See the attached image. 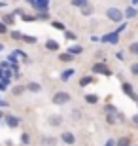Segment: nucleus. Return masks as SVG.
<instances>
[{
	"instance_id": "nucleus-38",
	"label": "nucleus",
	"mask_w": 138,
	"mask_h": 146,
	"mask_svg": "<svg viewBox=\"0 0 138 146\" xmlns=\"http://www.w3.org/2000/svg\"><path fill=\"white\" fill-rule=\"evenodd\" d=\"M133 4H138V0H133Z\"/></svg>"
},
{
	"instance_id": "nucleus-7",
	"label": "nucleus",
	"mask_w": 138,
	"mask_h": 146,
	"mask_svg": "<svg viewBox=\"0 0 138 146\" xmlns=\"http://www.w3.org/2000/svg\"><path fill=\"white\" fill-rule=\"evenodd\" d=\"M42 144L44 146H55V144H57V139H55V137H44Z\"/></svg>"
},
{
	"instance_id": "nucleus-13",
	"label": "nucleus",
	"mask_w": 138,
	"mask_h": 146,
	"mask_svg": "<svg viewBox=\"0 0 138 146\" xmlns=\"http://www.w3.org/2000/svg\"><path fill=\"white\" fill-rule=\"evenodd\" d=\"M59 59L63 61V63H70V61L74 59V55L70 53V51H68V53H59Z\"/></svg>"
},
{
	"instance_id": "nucleus-33",
	"label": "nucleus",
	"mask_w": 138,
	"mask_h": 146,
	"mask_svg": "<svg viewBox=\"0 0 138 146\" xmlns=\"http://www.w3.org/2000/svg\"><path fill=\"white\" fill-rule=\"evenodd\" d=\"M4 33H6V25L0 21V34H4Z\"/></svg>"
},
{
	"instance_id": "nucleus-32",
	"label": "nucleus",
	"mask_w": 138,
	"mask_h": 146,
	"mask_svg": "<svg viewBox=\"0 0 138 146\" xmlns=\"http://www.w3.org/2000/svg\"><path fill=\"white\" fill-rule=\"evenodd\" d=\"M23 19H25V21H34L36 17H34V15H23Z\"/></svg>"
},
{
	"instance_id": "nucleus-12",
	"label": "nucleus",
	"mask_w": 138,
	"mask_h": 146,
	"mask_svg": "<svg viewBox=\"0 0 138 146\" xmlns=\"http://www.w3.org/2000/svg\"><path fill=\"white\" fill-rule=\"evenodd\" d=\"M27 89H28V91H32V93H38L40 89H42V86H40V84H36V82H30V84L27 86Z\"/></svg>"
},
{
	"instance_id": "nucleus-4",
	"label": "nucleus",
	"mask_w": 138,
	"mask_h": 146,
	"mask_svg": "<svg viewBox=\"0 0 138 146\" xmlns=\"http://www.w3.org/2000/svg\"><path fill=\"white\" fill-rule=\"evenodd\" d=\"M61 139H63V142H66V144H74L76 142V137L70 133V131H64L63 135H61Z\"/></svg>"
},
{
	"instance_id": "nucleus-17",
	"label": "nucleus",
	"mask_w": 138,
	"mask_h": 146,
	"mask_svg": "<svg viewBox=\"0 0 138 146\" xmlns=\"http://www.w3.org/2000/svg\"><path fill=\"white\" fill-rule=\"evenodd\" d=\"M117 146H131V139H129V137L119 139V141H117Z\"/></svg>"
},
{
	"instance_id": "nucleus-8",
	"label": "nucleus",
	"mask_w": 138,
	"mask_h": 146,
	"mask_svg": "<svg viewBox=\"0 0 138 146\" xmlns=\"http://www.w3.org/2000/svg\"><path fill=\"white\" fill-rule=\"evenodd\" d=\"M2 23H4V25H13V23H15V17H13V13H6V15L2 17Z\"/></svg>"
},
{
	"instance_id": "nucleus-29",
	"label": "nucleus",
	"mask_w": 138,
	"mask_h": 146,
	"mask_svg": "<svg viewBox=\"0 0 138 146\" xmlns=\"http://www.w3.org/2000/svg\"><path fill=\"white\" fill-rule=\"evenodd\" d=\"M131 72L138 76V63H133V65H131Z\"/></svg>"
},
{
	"instance_id": "nucleus-18",
	"label": "nucleus",
	"mask_w": 138,
	"mask_h": 146,
	"mask_svg": "<svg viewBox=\"0 0 138 146\" xmlns=\"http://www.w3.org/2000/svg\"><path fill=\"white\" fill-rule=\"evenodd\" d=\"M134 15H136V8H127V11H125V17H129V19H133Z\"/></svg>"
},
{
	"instance_id": "nucleus-30",
	"label": "nucleus",
	"mask_w": 138,
	"mask_h": 146,
	"mask_svg": "<svg viewBox=\"0 0 138 146\" xmlns=\"http://www.w3.org/2000/svg\"><path fill=\"white\" fill-rule=\"evenodd\" d=\"M21 141H23V144H28V142H30V137H28L27 133H25V135L21 137Z\"/></svg>"
},
{
	"instance_id": "nucleus-35",
	"label": "nucleus",
	"mask_w": 138,
	"mask_h": 146,
	"mask_svg": "<svg viewBox=\"0 0 138 146\" xmlns=\"http://www.w3.org/2000/svg\"><path fill=\"white\" fill-rule=\"evenodd\" d=\"M0 89H6V84H4L2 80H0Z\"/></svg>"
},
{
	"instance_id": "nucleus-23",
	"label": "nucleus",
	"mask_w": 138,
	"mask_h": 146,
	"mask_svg": "<svg viewBox=\"0 0 138 146\" xmlns=\"http://www.w3.org/2000/svg\"><path fill=\"white\" fill-rule=\"evenodd\" d=\"M23 91H25V87H23V86H15V87H13V95H21Z\"/></svg>"
},
{
	"instance_id": "nucleus-14",
	"label": "nucleus",
	"mask_w": 138,
	"mask_h": 146,
	"mask_svg": "<svg viewBox=\"0 0 138 146\" xmlns=\"http://www.w3.org/2000/svg\"><path fill=\"white\" fill-rule=\"evenodd\" d=\"M72 6L74 8H85V6H89V0H72Z\"/></svg>"
},
{
	"instance_id": "nucleus-39",
	"label": "nucleus",
	"mask_w": 138,
	"mask_h": 146,
	"mask_svg": "<svg viewBox=\"0 0 138 146\" xmlns=\"http://www.w3.org/2000/svg\"><path fill=\"white\" fill-rule=\"evenodd\" d=\"M2 116H4V114H2V112H0V118H2Z\"/></svg>"
},
{
	"instance_id": "nucleus-27",
	"label": "nucleus",
	"mask_w": 138,
	"mask_h": 146,
	"mask_svg": "<svg viewBox=\"0 0 138 146\" xmlns=\"http://www.w3.org/2000/svg\"><path fill=\"white\" fill-rule=\"evenodd\" d=\"M11 38H13V40H21L23 34H21V33H17V31H13V33H11Z\"/></svg>"
},
{
	"instance_id": "nucleus-36",
	"label": "nucleus",
	"mask_w": 138,
	"mask_h": 146,
	"mask_svg": "<svg viewBox=\"0 0 138 146\" xmlns=\"http://www.w3.org/2000/svg\"><path fill=\"white\" fill-rule=\"evenodd\" d=\"M133 121H134V123L138 125V116H134V118H133Z\"/></svg>"
},
{
	"instance_id": "nucleus-25",
	"label": "nucleus",
	"mask_w": 138,
	"mask_h": 146,
	"mask_svg": "<svg viewBox=\"0 0 138 146\" xmlns=\"http://www.w3.org/2000/svg\"><path fill=\"white\" fill-rule=\"evenodd\" d=\"M81 51H83V49H81L80 46H74V48L70 49V53H72V55H78V53H81Z\"/></svg>"
},
{
	"instance_id": "nucleus-21",
	"label": "nucleus",
	"mask_w": 138,
	"mask_h": 146,
	"mask_svg": "<svg viewBox=\"0 0 138 146\" xmlns=\"http://www.w3.org/2000/svg\"><path fill=\"white\" fill-rule=\"evenodd\" d=\"M74 68H70V70H66V72H63V74H61V78H63V80H68V78H70V76H72V74H74Z\"/></svg>"
},
{
	"instance_id": "nucleus-19",
	"label": "nucleus",
	"mask_w": 138,
	"mask_h": 146,
	"mask_svg": "<svg viewBox=\"0 0 138 146\" xmlns=\"http://www.w3.org/2000/svg\"><path fill=\"white\" fill-rule=\"evenodd\" d=\"M21 40H23V42H27V44H36V38H34V36H28V34H23Z\"/></svg>"
},
{
	"instance_id": "nucleus-6",
	"label": "nucleus",
	"mask_w": 138,
	"mask_h": 146,
	"mask_svg": "<svg viewBox=\"0 0 138 146\" xmlns=\"http://www.w3.org/2000/svg\"><path fill=\"white\" fill-rule=\"evenodd\" d=\"M63 123V116H49V125H53V127H57V125Z\"/></svg>"
},
{
	"instance_id": "nucleus-34",
	"label": "nucleus",
	"mask_w": 138,
	"mask_h": 146,
	"mask_svg": "<svg viewBox=\"0 0 138 146\" xmlns=\"http://www.w3.org/2000/svg\"><path fill=\"white\" fill-rule=\"evenodd\" d=\"M114 144H116V142H114V141H108V142H106V144H104V146H114Z\"/></svg>"
},
{
	"instance_id": "nucleus-37",
	"label": "nucleus",
	"mask_w": 138,
	"mask_h": 146,
	"mask_svg": "<svg viewBox=\"0 0 138 146\" xmlns=\"http://www.w3.org/2000/svg\"><path fill=\"white\" fill-rule=\"evenodd\" d=\"M2 49H4V46H2V44H0V51H2Z\"/></svg>"
},
{
	"instance_id": "nucleus-1",
	"label": "nucleus",
	"mask_w": 138,
	"mask_h": 146,
	"mask_svg": "<svg viewBox=\"0 0 138 146\" xmlns=\"http://www.w3.org/2000/svg\"><path fill=\"white\" fill-rule=\"evenodd\" d=\"M106 15H108V19L119 23L123 19V11L119 10V8H108V10H106Z\"/></svg>"
},
{
	"instance_id": "nucleus-5",
	"label": "nucleus",
	"mask_w": 138,
	"mask_h": 146,
	"mask_svg": "<svg viewBox=\"0 0 138 146\" xmlns=\"http://www.w3.org/2000/svg\"><path fill=\"white\" fill-rule=\"evenodd\" d=\"M117 36H119V33H112V34H106V36L102 38V42H110V44H116L117 42Z\"/></svg>"
},
{
	"instance_id": "nucleus-24",
	"label": "nucleus",
	"mask_w": 138,
	"mask_h": 146,
	"mask_svg": "<svg viewBox=\"0 0 138 146\" xmlns=\"http://www.w3.org/2000/svg\"><path fill=\"white\" fill-rule=\"evenodd\" d=\"M53 25V29H59V31H64V23H59V21H53L51 23Z\"/></svg>"
},
{
	"instance_id": "nucleus-3",
	"label": "nucleus",
	"mask_w": 138,
	"mask_h": 146,
	"mask_svg": "<svg viewBox=\"0 0 138 146\" xmlns=\"http://www.w3.org/2000/svg\"><path fill=\"white\" fill-rule=\"evenodd\" d=\"M93 72H95V74H110V70H108L106 68V65H104V63H96L95 66H93Z\"/></svg>"
},
{
	"instance_id": "nucleus-2",
	"label": "nucleus",
	"mask_w": 138,
	"mask_h": 146,
	"mask_svg": "<svg viewBox=\"0 0 138 146\" xmlns=\"http://www.w3.org/2000/svg\"><path fill=\"white\" fill-rule=\"evenodd\" d=\"M70 101V93H66V91H57L53 95V103L55 104H66Z\"/></svg>"
},
{
	"instance_id": "nucleus-22",
	"label": "nucleus",
	"mask_w": 138,
	"mask_h": 146,
	"mask_svg": "<svg viewBox=\"0 0 138 146\" xmlns=\"http://www.w3.org/2000/svg\"><path fill=\"white\" fill-rule=\"evenodd\" d=\"M81 13H83V15H91V13H93V6H85L83 10H81Z\"/></svg>"
},
{
	"instance_id": "nucleus-31",
	"label": "nucleus",
	"mask_w": 138,
	"mask_h": 146,
	"mask_svg": "<svg viewBox=\"0 0 138 146\" xmlns=\"http://www.w3.org/2000/svg\"><path fill=\"white\" fill-rule=\"evenodd\" d=\"M72 118L80 119V110H72Z\"/></svg>"
},
{
	"instance_id": "nucleus-10",
	"label": "nucleus",
	"mask_w": 138,
	"mask_h": 146,
	"mask_svg": "<svg viewBox=\"0 0 138 146\" xmlns=\"http://www.w3.org/2000/svg\"><path fill=\"white\" fill-rule=\"evenodd\" d=\"M123 91L127 93L131 99H134V101L138 99V97H134V91H133V87H131V84H123Z\"/></svg>"
},
{
	"instance_id": "nucleus-20",
	"label": "nucleus",
	"mask_w": 138,
	"mask_h": 146,
	"mask_svg": "<svg viewBox=\"0 0 138 146\" xmlns=\"http://www.w3.org/2000/svg\"><path fill=\"white\" fill-rule=\"evenodd\" d=\"M129 51L133 55H138V42H133L131 46H129Z\"/></svg>"
},
{
	"instance_id": "nucleus-15",
	"label": "nucleus",
	"mask_w": 138,
	"mask_h": 146,
	"mask_svg": "<svg viewBox=\"0 0 138 146\" xmlns=\"http://www.w3.org/2000/svg\"><path fill=\"white\" fill-rule=\"evenodd\" d=\"M85 103H87V104H96V103H98V97L93 95V93H91V95H85Z\"/></svg>"
},
{
	"instance_id": "nucleus-11",
	"label": "nucleus",
	"mask_w": 138,
	"mask_h": 146,
	"mask_svg": "<svg viewBox=\"0 0 138 146\" xmlns=\"http://www.w3.org/2000/svg\"><path fill=\"white\" fill-rule=\"evenodd\" d=\"M46 48H48L49 51H59V44L55 42V40H48V42H46Z\"/></svg>"
},
{
	"instance_id": "nucleus-9",
	"label": "nucleus",
	"mask_w": 138,
	"mask_h": 146,
	"mask_svg": "<svg viewBox=\"0 0 138 146\" xmlns=\"http://www.w3.org/2000/svg\"><path fill=\"white\" fill-rule=\"evenodd\" d=\"M6 123L10 125V127H17V125H19V119H17L15 116H6Z\"/></svg>"
},
{
	"instance_id": "nucleus-26",
	"label": "nucleus",
	"mask_w": 138,
	"mask_h": 146,
	"mask_svg": "<svg viewBox=\"0 0 138 146\" xmlns=\"http://www.w3.org/2000/svg\"><path fill=\"white\" fill-rule=\"evenodd\" d=\"M64 36H66V40H76V38H78L74 33H70V31H66V33H64Z\"/></svg>"
},
{
	"instance_id": "nucleus-28",
	"label": "nucleus",
	"mask_w": 138,
	"mask_h": 146,
	"mask_svg": "<svg viewBox=\"0 0 138 146\" xmlns=\"http://www.w3.org/2000/svg\"><path fill=\"white\" fill-rule=\"evenodd\" d=\"M106 121H108V123H116V116H114V114H108Z\"/></svg>"
},
{
	"instance_id": "nucleus-16",
	"label": "nucleus",
	"mask_w": 138,
	"mask_h": 146,
	"mask_svg": "<svg viewBox=\"0 0 138 146\" xmlns=\"http://www.w3.org/2000/svg\"><path fill=\"white\" fill-rule=\"evenodd\" d=\"M89 84H93V76H83L80 80V86L85 87V86H89Z\"/></svg>"
}]
</instances>
